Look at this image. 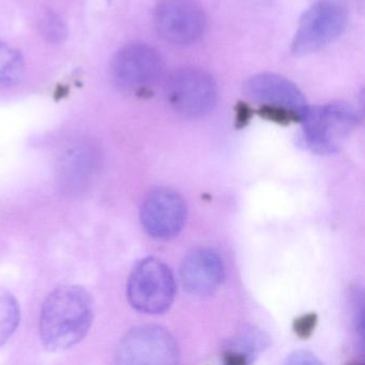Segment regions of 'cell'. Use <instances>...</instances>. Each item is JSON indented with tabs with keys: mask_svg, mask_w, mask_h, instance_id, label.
<instances>
[{
	"mask_svg": "<svg viewBox=\"0 0 365 365\" xmlns=\"http://www.w3.org/2000/svg\"><path fill=\"white\" fill-rule=\"evenodd\" d=\"M93 302L80 286H63L44 301L40 317L42 343L52 351H63L80 343L91 329Z\"/></svg>",
	"mask_w": 365,
	"mask_h": 365,
	"instance_id": "cell-1",
	"label": "cell"
},
{
	"mask_svg": "<svg viewBox=\"0 0 365 365\" xmlns=\"http://www.w3.org/2000/svg\"><path fill=\"white\" fill-rule=\"evenodd\" d=\"M247 99L262 106L264 118L281 125L301 123L309 112L307 100L298 87L277 74L260 73L243 84Z\"/></svg>",
	"mask_w": 365,
	"mask_h": 365,
	"instance_id": "cell-2",
	"label": "cell"
},
{
	"mask_svg": "<svg viewBox=\"0 0 365 365\" xmlns=\"http://www.w3.org/2000/svg\"><path fill=\"white\" fill-rule=\"evenodd\" d=\"M301 123L305 146L318 155H331L344 146L358 125L359 117L349 104L335 102L309 108Z\"/></svg>",
	"mask_w": 365,
	"mask_h": 365,
	"instance_id": "cell-3",
	"label": "cell"
},
{
	"mask_svg": "<svg viewBox=\"0 0 365 365\" xmlns=\"http://www.w3.org/2000/svg\"><path fill=\"white\" fill-rule=\"evenodd\" d=\"M127 292L130 304L138 311L151 315L165 313L174 302V275L162 260L144 258L132 270Z\"/></svg>",
	"mask_w": 365,
	"mask_h": 365,
	"instance_id": "cell-4",
	"label": "cell"
},
{
	"mask_svg": "<svg viewBox=\"0 0 365 365\" xmlns=\"http://www.w3.org/2000/svg\"><path fill=\"white\" fill-rule=\"evenodd\" d=\"M347 12L334 0H324L312 6L301 18L292 41L297 56L312 54L332 43L343 34Z\"/></svg>",
	"mask_w": 365,
	"mask_h": 365,
	"instance_id": "cell-5",
	"label": "cell"
},
{
	"mask_svg": "<svg viewBox=\"0 0 365 365\" xmlns=\"http://www.w3.org/2000/svg\"><path fill=\"white\" fill-rule=\"evenodd\" d=\"M179 349L170 332L161 327L143 326L130 331L118 346L117 361L121 364L174 365Z\"/></svg>",
	"mask_w": 365,
	"mask_h": 365,
	"instance_id": "cell-6",
	"label": "cell"
},
{
	"mask_svg": "<svg viewBox=\"0 0 365 365\" xmlns=\"http://www.w3.org/2000/svg\"><path fill=\"white\" fill-rule=\"evenodd\" d=\"M165 91L172 108L183 116H202L217 103V85L208 73L200 70L175 72Z\"/></svg>",
	"mask_w": 365,
	"mask_h": 365,
	"instance_id": "cell-7",
	"label": "cell"
},
{
	"mask_svg": "<svg viewBox=\"0 0 365 365\" xmlns=\"http://www.w3.org/2000/svg\"><path fill=\"white\" fill-rule=\"evenodd\" d=\"M159 54L145 43H131L115 54L110 73L117 86L129 91H142L153 86L161 76Z\"/></svg>",
	"mask_w": 365,
	"mask_h": 365,
	"instance_id": "cell-8",
	"label": "cell"
},
{
	"mask_svg": "<svg viewBox=\"0 0 365 365\" xmlns=\"http://www.w3.org/2000/svg\"><path fill=\"white\" fill-rule=\"evenodd\" d=\"M187 220V206L177 192L168 187L153 190L140 209V222L147 234L158 240L178 236Z\"/></svg>",
	"mask_w": 365,
	"mask_h": 365,
	"instance_id": "cell-9",
	"label": "cell"
},
{
	"mask_svg": "<svg viewBox=\"0 0 365 365\" xmlns=\"http://www.w3.org/2000/svg\"><path fill=\"white\" fill-rule=\"evenodd\" d=\"M155 23L166 41L190 44L202 37L206 18L202 8L190 0H163L155 9Z\"/></svg>",
	"mask_w": 365,
	"mask_h": 365,
	"instance_id": "cell-10",
	"label": "cell"
},
{
	"mask_svg": "<svg viewBox=\"0 0 365 365\" xmlns=\"http://www.w3.org/2000/svg\"><path fill=\"white\" fill-rule=\"evenodd\" d=\"M224 264L217 252L195 249L181 264L180 277L183 288L196 297L215 294L224 279Z\"/></svg>",
	"mask_w": 365,
	"mask_h": 365,
	"instance_id": "cell-11",
	"label": "cell"
},
{
	"mask_svg": "<svg viewBox=\"0 0 365 365\" xmlns=\"http://www.w3.org/2000/svg\"><path fill=\"white\" fill-rule=\"evenodd\" d=\"M269 345L270 341L264 332L255 328L245 329L228 339L224 347V362L228 365L250 364Z\"/></svg>",
	"mask_w": 365,
	"mask_h": 365,
	"instance_id": "cell-12",
	"label": "cell"
},
{
	"mask_svg": "<svg viewBox=\"0 0 365 365\" xmlns=\"http://www.w3.org/2000/svg\"><path fill=\"white\" fill-rule=\"evenodd\" d=\"M24 59L14 46L0 41V87L14 86L22 78Z\"/></svg>",
	"mask_w": 365,
	"mask_h": 365,
	"instance_id": "cell-13",
	"label": "cell"
},
{
	"mask_svg": "<svg viewBox=\"0 0 365 365\" xmlns=\"http://www.w3.org/2000/svg\"><path fill=\"white\" fill-rule=\"evenodd\" d=\"M20 322V309L9 292L0 290V346L11 337Z\"/></svg>",
	"mask_w": 365,
	"mask_h": 365,
	"instance_id": "cell-14",
	"label": "cell"
},
{
	"mask_svg": "<svg viewBox=\"0 0 365 365\" xmlns=\"http://www.w3.org/2000/svg\"><path fill=\"white\" fill-rule=\"evenodd\" d=\"M42 36L52 43H61L67 38L68 31L65 22L57 14H46L40 22Z\"/></svg>",
	"mask_w": 365,
	"mask_h": 365,
	"instance_id": "cell-15",
	"label": "cell"
},
{
	"mask_svg": "<svg viewBox=\"0 0 365 365\" xmlns=\"http://www.w3.org/2000/svg\"><path fill=\"white\" fill-rule=\"evenodd\" d=\"M318 316L316 313H307L299 316L294 320L292 329L297 336L300 339H307L313 334L316 326H317Z\"/></svg>",
	"mask_w": 365,
	"mask_h": 365,
	"instance_id": "cell-16",
	"label": "cell"
},
{
	"mask_svg": "<svg viewBox=\"0 0 365 365\" xmlns=\"http://www.w3.org/2000/svg\"><path fill=\"white\" fill-rule=\"evenodd\" d=\"M285 364L287 365H319L322 361L309 351L298 350L294 354H289L286 358Z\"/></svg>",
	"mask_w": 365,
	"mask_h": 365,
	"instance_id": "cell-17",
	"label": "cell"
}]
</instances>
